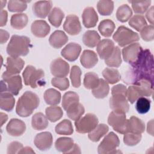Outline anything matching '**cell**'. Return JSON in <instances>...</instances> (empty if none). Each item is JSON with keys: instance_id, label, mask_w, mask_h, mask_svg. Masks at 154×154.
<instances>
[{"instance_id": "1", "label": "cell", "mask_w": 154, "mask_h": 154, "mask_svg": "<svg viewBox=\"0 0 154 154\" xmlns=\"http://www.w3.org/2000/svg\"><path fill=\"white\" fill-rule=\"evenodd\" d=\"M128 75L125 77L124 82L134 84L141 79H147L153 82V58L149 49L143 50L137 61L132 65Z\"/></svg>"}, {"instance_id": "2", "label": "cell", "mask_w": 154, "mask_h": 154, "mask_svg": "<svg viewBox=\"0 0 154 154\" xmlns=\"http://www.w3.org/2000/svg\"><path fill=\"white\" fill-rule=\"evenodd\" d=\"M39 103L40 99L38 96L32 91H26L19 98L16 112L20 117H28L38 106Z\"/></svg>"}, {"instance_id": "3", "label": "cell", "mask_w": 154, "mask_h": 154, "mask_svg": "<svg viewBox=\"0 0 154 154\" xmlns=\"http://www.w3.org/2000/svg\"><path fill=\"white\" fill-rule=\"evenodd\" d=\"M30 39L26 36L13 35L7 47V53L11 57L25 56L29 53Z\"/></svg>"}, {"instance_id": "4", "label": "cell", "mask_w": 154, "mask_h": 154, "mask_svg": "<svg viewBox=\"0 0 154 154\" xmlns=\"http://www.w3.org/2000/svg\"><path fill=\"white\" fill-rule=\"evenodd\" d=\"M1 81V92L8 91L13 95H17L22 88V78L19 75H10L5 71L2 73Z\"/></svg>"}, {"instance_id": "5", "label": "cell", "mask_w": 154, "mask_h": 154, "mask_svg": "<svg viewBox=\"0 0 154 154\" xmlns=\"http://www.w3.org/2000/svg\"><path fill=\"white\" fill-rule=\"evenodd\" d=\"M114 40L121 47L131 45L140 40V36L137 32L125 26H120L113 34Z\"/></svg>"}, {"instance_id": "6", "label": "cell", "mask_w": 154, "mask_h": 154, "mask_svg": "<svg viewBox=\"0 0 154 154\" xmlns=\"http://www.w3.org/2000/svg\"><path fill=\"white\" fill-rule=\"evenodd\" d=\"M24 84L32 88H35L45 76V72L42 69H37L31 65H28L22 73Z\"/></svg>"}, {"instance_id": "7", "label": "cell", "mask_w": 154, "mask_h": 154, "mask_svg": "<svg viewBox=\"0 0 154 154\" xmlns=\"http://www.w3.org/2000/svg\"><path fill=\"white\" fill-rule=\"evenodd\" d=\"M128 122L126 113L120 111L113 110L108 117V124L114 131L121 134L128 133Z\"/></svg>"}, {"instance_id": "8", "label": "cell", "mask_w": 154, "mask_h": 154, "mask_svg": "<svg viewBox=\"0 0 154 154\" xmlns=\"http://www.w3.org/2000/svg\"><path fill=\"white\" fill-rule=\"evenodd\" d=\"M120 145V140L117 135L113 132L108 134L99 144L97 152L99 154H110L121 153L116 151L117 147Z\"/></svg>"}, {"instance_id": "9", "label": "cell", "mask_w": 154, "mask_h": 154, "mask_svg": "<svg viewBox=\"0 0 154 154\" xmlns=\"http://www.w3.org/2000/svg\"><path fill=\"white\" fill-rule=\"evenodd\" d=\"M99 120L97 116L93 113H87L75 122L77 132L80 134L89 133L98 125Z\"/></svg>"}, {"instance_id": "10", "label": "cell", "mask_w": 154, "mask_h": 154, "mask_svg": "<svg viewBox=\"0 0 154 154\" xmlns=\"http://www.w3.org/2000/svg\"><path fill=\"white\" fill-rule=\"evenodd\" d=\"M143 49L138 43H134L122 49L124 61L131 65L134 64L140 57Z\"/></svg>"}, {"instance_id": "11", "label": "cell", "mask_w": 154, "mask_h": 154, "mask_svg": "<svg viewBox=\"0 0 154 154\" xmlns=\"http://www.w3.org/2000/svg\"><path fill=\"white\" fill-rule=\"evenodd\" d=\"M50 70L51 74L58 78L66 77L70 70L69 64L61 58L54 60L50 65Z\"/></svg>"}, {"instance_id": "12", "label": "cell", "mask_w": 154, "mask_h": 154, "mask_svg": "<svg viewBox=\"0 0 154 154\" xmlns=\"http://www.w3.org/2000/svg\"><path fill=\"white\" fill-rule=\"evenodd\" d=\"M64 30L69 34L76 35L82 30L81 25L78 17L75 14H69L63 24Z\"/></svg>"}, {"instance_id": "13", "label": "cell", "mask_w": 154, "mask_h": 154, "mask_svg": "<svg viewBox=\"0 0 154 154\" xmlns=\"http://www.w3.org/2000/svg\"><path fill=\"white\" fill-rule=\"evenodd\" d=\"M109 107L114 111L126 113L129 109V105L126 96L122 94H114L109 99Z\"/></svg>"}, {"instance_id": "14", "label": "cell", "mask_w": 154, "mask_h": 154, "mask_svg": "<svg viewBox=\"0 0 154 154\" xmlns=\"http://www.w3.org/2000/svg\"><path fill=\"white\" fill-rule=\"evenodd\" d=\"M35 147L42 151L49 150L52 145L53 137L49 132H43L37 134L34 140Z\"/></svg>"}, {"instance_id": "15", "label": "cell", "mask_w": 154, "mask_h": 154, "mask_svg": "<svg viewBox=\"0 0 154 154\" xmlns=\"http://www.w3.org/2000/svg\"><path fill=\"white\" fill-rule=\"evenodd\" d=\"M52 7L51 1H39L35 2L32 7V12L35 16L45 19L51 12Z\"/></svg>"}, {"instance_id": "16", "label": "cell", "mask_w": 154, "mask_h": 154, "mask_svg": "<svg viewBox=\"0 0 154 154\" xmlns=\"http://www.w3.org/2000/svg\"><path fill=\"white\" fill-rule=\"evenodd\" d=\"M25 61L20 57H8L5 64V72L10 75H17L23 69Z\"/></svg>"}, {"instance_id": "17", "label": "cell", "mask_w": 154, "mask_h": 154, "mask_svg": "<svg viewBox=\"0 0 154 154\" xmlns=\"http://www.w3.org/2000/svg\"><path fill=\"white\" fill-rule=\"evenodd\" d=\"M81 51V46L76 43L67 44L61 51V56L69 61H75Z\"/></svg>"}, {"instance_id": "18", "label": "cell", "mask_w": 154, "mask_h": 154, "mask_svg": "<svg viewBox=\"0 0 154 154\" xmlns=\"http://www.w3.org/2000/svg\"><path fill=\"white\" fill-rule=\"evenodd\" d=\"M26 130L25 123L21 120L11 119L6 126L7 133L13 137L22 135Z\"/></svg>"}, {"instance_id": "19", "label": "cell", "mask_w": 154, "mask_h": 154, "mask_svg": "<svg viewBox=\"0 0 154 154\" xmlns=\"http://www.w3.org/2000/svg\"><path fill=\"white\" fill-rule=\"evenodd\" d=\"M114 43L109 39H103L97 45V52L102 60H106L112 53L114 49Z\"/></svg>"}, {"instance_id": "20", "label": "cell", "mask_w": 154, "mask_h": 154, "mask_svg": "<svg viewBox=\"0 0 154 154\" xmlns=\"http://www.w3.org/2000/svg\"><path fill=\"white\" fill-rule=\"evenodd\" d=\"M31 30L32 34L35 37L43 38L49 33L51 28L45 20H37L32 23Z\"/></svg>"}, {"instance_id": "21", "label": "cell", "mask_w": 154, "mask_h": 154, "mask_svg": "<svg viewBox=\"0 0 154 154\" xmlns=\"http://www.w3.org/2000/svg\"><path fill=\"white\" fill-rule=\"evenodd\" d=\"M82 23L87 28H93L98 22V16L94 8L91 7H86L82 14Z\"/></svg>"}, {"instance_id": "22", "label": "cell", "mask_w": 154, "mask_h": 154, "mask_svg": "<svg viewBox=\"0 0 154 154\" xmlns=\"http://www.w3.org/2000/svg\"><path fill=\"white\" fill-rule=\"evenodd\" d=\"M80 62L81 65L86 69L93 68L98 62V57L94 51L85 50L83 51L81 57Z\"/></svg>"}, {"instance_id": "23", "label": "cell", "mask_w": 154, "mask_h": 154, "mask_svg": "<svg viewBox=\"0 0 154 154\" xmlns=\"http://www.w3.org/2000/svg\"><path fill=\"white\" fill-rule=\"evenodd\" d=\"M67 35L61 30L55 31L49 37V42L50 45L55 49L63 47L68 42Z\"/></svg>"}, {"instance_id": "24", "label": "cell", "mask_w": 154, "mask_h": 154, "mask_svg": "<svg viewBox=\"0 0 154 154\" xmlns=\"http://www.w3.org/2000/svg\"><path fill=\"white\" fill-rule=\"evenodd\" d=\"M11 93L8 91L1 92L0 108L6 111H11L15 104V99Z\"/></svg>"}, {"instance_id": "25", "label": "cell", "mask_w": 154, "mask_h": 154, "mask_svg": "<svg viewBox=\"0 0 154 154\" xmlns=\"http://www.w3.org/2000/svg\"><path fill=\"white\" fill-rule=\"evenodd\" d=\"M145 131L144 122L135 116H132L128 122V132L142 134Z\"/></svg>"}, {"instance_id": "26", "label": "cell", "mask_w": 154, "mask_h": 154, "mask_svg": "<svg viewBox=\"0 0 154 154\" xmlns=\"http://www.w3.org/2000/svg\"><path fill=\"white\" fill-rule=\"evenodd\" d=\"M100 41V37L97 31L88 30L82 36L83 43L89 48L96 47Z\"/></svg>"}, {"instance_id": "27", "label": "cell", "mask_w": 154, "mask_h": 154, "mask_svg": "<svg viewBox=\"0 0 154 154\" xmlns=\"http://www.w3.org/2000/svg\"><path fill=\"white\" fill-rule=\"evenodd\" d=\"M74 142L72 138L69 137H60L55 143L56 149L64 153H69L74 145Z\"/></svg>"}, {"instance_id": "28", "label": "cell", "mask_w": 154, "mask_h": 154, "mask_svg": "<svg viewBox=\"0 0 154 154\" xmlns=\"http://www.w3.org/2000/svg\"><path fill=\"white\" fill-rule=\"evenodd\" d=\"M46 116L42 112H37L34 114L31 119V125L34 129L42 131L48 126V120Z\"/></svg>"}, {"instance_id": "29", "label": "cell", "mask_w": 154, "mask_h": 154, "mask_svg": "<svg viewBox=\"0 0 154 154\" xmlns=\"http://www.w3.org/2000/svg\"><path fill=\"white\" fill-rule=\"evenodd\" d=\"M140 91L141 97H149L153 93V82L147 79H141L134 84Z\"/></svg>"}, {"instance_id": "30", "label": "cell", "mask_w": 154, "mask_h": 154, "mask_svg": "<svg viewBox=\"0 0 154 154\" xmlns=\"http://www.w3.org/2000/svg\"><path fill=\"white\" fill-rule=\"evenodd\" d=\"M109 91L108 83L103 79H99L98 85L92 90L93 95L97 99H103L106 97Z\"/></svg>"}, {"instance_id": "31", "label": "cell", "mask_w": 154, "mask_h": 154, "mask_svg": "<svg viewBox=\"0 0 154 154\" xmlns=\"http://www.w3.org/2000/svg\"><path fill=\"white\" fill-rule=\"evenodd\" d=\"M28 22V16L25 13H17L11 17V26L16 29H22L25 28Z\"/></svg>"}, {"instance_id": "32", "label": "cell", "mask_w": 154, "mask_h": 154, "mask_svg": "<svg viewBox=\"0 0 154 154\" xmlns=\"http://www.w3.org/2000/svg\"><path fill=\"white\" fill-rule=\"evenodd\" d=\"M109 131L108 126L103 123L99 124L96 127L88 133L89 139L93 142L99 141L100 138L103 137Z\"/></svg>"}, {"instance_id": "33", "label": "cell", "mask_w": 154, "mask_h": 154, "mask_svg": "<svg viewBox=\"0 0 154 154\" xmlns=\"http://www.w3.org/2000/svg\"><path fill=\"white\" fill-rule=\"evenodd\" d=\"M44 100L48 105H56L61 101V93L54 88H49L46 90L43 95Z\"/></svg>"}, {"instance_id": "34", "label": "cell", "mask_w": 154, "mask_h": 154, "mask_svg": "<svg viewBox=\"0 0 154 154\" xmlns=\"http://www.w3.org/2000/svg\"><path fill=\"white\" fill-rule=\"evenodd\" d=\"M115 28L116 25L112 20L104 19L100 22L98 26V30L103 37H109L113 33Z\"/></svg>"}, {"instance_id": "35", "label": "cell", "mask_w": 154, "mask_h": 154, "mask_svg": "<svg viewBox=\"0 0 154 154\" xmlns=\"http://www.w3.org/2000/svg\"><path fill=\"white\" fill-rule=\"evenodd\" d=\"M64 17V12L60 8L54 7L48 15V20L52 26L58 28L61 25Z\"/></svg>"}, {"instance_id": "36", "label": "cell", "mask_w": 154, "mask_h": 154, "mask_svg": "<svg viewBox=\"0 0 154 154\" xmlns=\"http://www.w3.org/2000/svg\"><path fill=\"white\" fill-rule=\"evenodd\" d=\"M84 112V107L79 102L72 105L66 109V114L69 118L75 121L80 119Z\"/></svg>"}, {"instance_id": "37", "label": "cell", "mask_w": 154, "mask_h": 154, "mask_svg": "<svg viewBox=\"0 0 154 154\" xmlns=\"http://www.w3.org/2000/svg\"><path fill=\"white\" fill-rule=\"evenodd\" d=\"M102 75L105 81L111 84H116L121 79V75L119 70L114 68L106 67L102 71Z\"/></svg>"}, {"instance_id": "38", "label": "cell", "mask_w": 154, "mask_h": 154, "mask_svg": "<svg viewBox=\"0 0 154 154\" xmlns=\"http://www.w3.org/2000/svg\"><path fill=\"white\" fill-rule=\"evenodd\" d=\"M105 64L110 67H119L122 63L121 51L119 46H115L111 55L105 60Z\"/></svg>"}, {"instance_id": "39", "label": "cell", "mask_w": 154, "mask_h": 154, "mask_svg": "<svg viewBox=\"0 0 154 154\" xmlns=\"http://www.w3.org/2000/svg\"><path fill=\"white\" fill-rule=\"evenodd\" d=\"M45 113L46 117L51 122H55L59 120L63 115V111L61 108L55 105L47 107Z\"/></svg>"}, {"instance_id": "40", "label": "cell", "mask_w": 154, "mask_h": 154, "mask_svg": "<svg viewBox=\"0 0 154 154\" xmlns=\"http://www.w3.org/2000/svg\"><path fill=\"white\" fill-rule=\"evenodd\" d=\"M55 131L59 135H69L73 134V128L71 122L69 120L64 119L56 125Z\"/></svg>"}, {"instance_id": "41", "label": "cell", "mask_w": 154, "mask_h": 154, "mask_svg": "<svg viewBox=\"0 0 154 154\" xmlns=\"http://www.w3.org/2000/svg\"><path fill=\"white\" fill-rule=\"evenodd\" d=\"M132 15V11L127 4L120 5L116 11V18L121 22H126L131 19Z\"/></svg>"}, {"instance_id": "42", "label": "cell", "mask_w": 154, "mask_h": 154, "mask_svg": "<svg viewBox=\"0 0 154 154\" xmlns=\"http://www.w3.org/2000/svg\"><path fill=\"white\" fill-rule=\"evenodd\" d=\"M79 101V96L74 91H69L66 92L63 96L62 106L64 110L72 106V105L78 103Z\"/></svg>"}, {"instance_id": "43", "label": "cell", "mask_w": 154, "mask_h": 154, "mask_svg": "<svg viewBox=\"0 0 154 154\" xmlns=\"http://www.w3.org/2000/svg\"><path fill=\"white\" fill-rule=\"evenodd\" d=\"M97 9L102 16L110 15L114 10V2L112 1H99L97 4Z\"/></svg>"}, {"instance_id": "44", "label": "cell", "mask_w": 154, "mask_h": 154, "mask_svg": "<svg viewBox=\"0 0 154 154\" xmlns=\"http://www.w3.org/2000/svg\"><path fill=\"white\" fill-rule=\"evenodd\" d=\"M99 78L94 72H88L85 74L84 78V85L87 89L93 90L99 84Z\"/></svg>"}, {"instance_id": "45", "label": "cell", "mask_w": 154, "mask_h": 154, "mask_svg": "<svg viewBox=\"0 0 154 154\" xmlns=\"http://www.w3.org/2000/svg\"><path fill=\"white\" fill-rule=\"evenodd\" d=\"M129 25L137 31H140L147 25V22L143 15H134L129 20Z\"/></svg>"}, {"instance_id": "46", "label": "cell", "mask_w": 154, "mask_h": 154, "mask_svg": "<svg viewBox=\"0 0 154 154\" xmlns=\"http://www.w3.org/2000/svg\"><path fill=\"white\" fill-rule=\"evenodd\" d=\"M132 4V8L135 13L143 14L149 8L151 4L150 0L129 1Z\"/></svg>"}, {"instance_id": "47", "label": "cell", "mask_w": 154, "mask_h": 154, "mask_svg": "<svg viewBox=\"0 0 154 154\" xmlns=\"http://www.w3.org/2000/svg\"><path fill=\"white\" fill-rule=\"evenodd\" d=\"M135 109L139 114L147 113L150 109V100L145 97H140L136 101Z\"/></svg>"}, {"instance_id": "48", "label": "cell", "mask_w": 154, "mask_h": 154, "mask_svg": "<svg viewBox=\"0 0 154 154\" xmlns=\"http://www.w3.org/2000/svg\"><path fill=\"white\" fill-rule=\"evenodd\" d=\"M82 72L81 70L78 66H73L70 70V78L72 85L75 88H78L81 85V76Z\"/></svg>"}, {"instance_id": "49", "label": "cell", "mask_w": 154, "mask_h": 154, "mask_svg": "<svg viewBox=\"0 0 154 154\" xmlns=\"http://www.w3.org/2000/svg\"><path fill=\"white\" fill-rule=\"evenodd\" d=\"M141 137V134L128 132L124 134L123 142L126 146H134L140 143Z\"/></svg>"}, {"instance_id": "50", "label": "cell", "mask_w": 154, "mask_h": 154, "mask_svg": "<svg viewBox=\"0 0 154 154\" xmlns=\"http://www.w3.org/2000/svg\"><path fill=\"white\" fill-rule=\"evenodd\" d=\"M27 2L21 1H9L8 9L11 12H22L27 8Z\"/></svg>"}, {"instance_id": "51", "label": "cell", "mask_w": 154, "mask_h": 154, "mask_svg": "<svg viewBox=\"0 0 154 154\" xmlns=\"http://www.w3.org/2000/svg\"><path fill=\"white\" fill-rule=\"evenodd\" d=\"M51 84L58 88L59 90L61 91H64L66 90L69 87V79L66 78H58V77H55L51 79Z\"/></svg>"}, {"instance_id": "52", "label": "cell", "mask_w": 154, "mask_h": 154, "mask_svg": "<svg viewBox=\"0 0 154 154\" xmlns=\"http://www.w3.org/2000/svg\"><path fill=\"white\" fill-rule=\"evenodd\" d=\"M141 38L146 42L152 41L154 38V26L153 25H146L140 31Z\"/></svg>"}, {"instance_id": "53", "label": "cell", "mask_w": 154, "mask_h": 154, "mask_svg": "<svg viewBox=\"0 0 154 154\" xmlns=\"http://www.w3.org/2000/svg\"><path fill=\"white\" fill-rule=\"evenodd\" d=\"M126 97L128 98V100L131 103H134L138 98L141 97V96L137 87L135 85H133L129 86L127 89Z\"/></svg>"}, {"instance_id": "54", "label": "cell", "mask_w": 154, "mask_h": 154, "mask_svg": "<svg viewBox=\"0 0 154 154\" xmlns=\"http://www.w3.org/2000/svg\"><path fill=\"white\" fill-rule=\"evenodd\" d=\"M23 144L18 141H13L7 147V153L14 154L19 153V151L23 148Z\"/></svg>"}, {"instance_id": "55", "label": "cell", "mask_w": 154, "mask_h": 154, "mask_svg": "<svg viewBox=\"0 0 154 154\" xmlns=\"http://www.w3.org/2000/svg\"><path fill=\"white\" fill-rule=\"evenodd\" d=\"M112 95L122 94L127 96V88L123 84H117L113 86L111 88Z\"/></svg>"}, {"instance_id": "56", "label": "cell", "mask_w": 154, "mask_h": 154, "mask_svg": "<svg viewBox=\"0 0 154 154\" xmlns=\"http://www.w3.org/2000/svg\"><path fill=\"white\" fill-rule=\"evenodd\" d=\"M7 16H8V13L6 10H1V22H0L1 27H2L6 25L7 22Z\"/></svg>"}, {"instance_id": "57", "label": "cell", "mask_w": 154, "mask_h": 154, "mask_svg": "<svg viewBox=\"0 0 154 154\" xmlns=\"http://www.w3.org/2000/svg\"><path fill=\"white\" fill-rule=\"evenodd\" d=\"M153 6H152L149 10H147V11L146 14V16L148 21L152 25H153Z\"/></svg>"}, {"instance_id": "58", "label": "cell", "mask_w": 154, "mask_h": 154, "mask_svg": "<svg viewBox=\"0 0 154 154\" xmlns=\"http://www.w3.org/2000/svg\"><path fill=\"white\" fill-rule=\"evenodd\" d=\"M0 35H1V44L5 43L9 38V33L2 29H0Z\"/></svg>"}, {"instance_id": "59", "label": "cell", "mask_w": 154, "mask_h": 154, "mask_svg": "<svg viewBox=\"0 0 154 154\" xmlns=\"http://www.w3.org/2000/svg\"><path fill=\"white\" fill-rule=\"evenodd\" d=\"M147 132L152 136L153 135V120H151L147 123Z\"/></svg>"}, {"instance_id": "60", "label": "cell", "mask_w": 154, "mask_h": 154, "mask_svg": "<svg viewBox=\"0 0 154 154\" xmlns=\"http://www.w3.org/2000/svg\"><path fill=\"white\" fill-rule=\"evenodd\" d=\"M19 153H35V152L30 147H23L19 152Z\"/></svg>"}, {"instance_id": "61", "label": "cell", "mask_w": 154, "mask_h": 154, "mask_svg": "<svg viewBox=\"0 0 154 154\" xmlns=\"http://www.w3.org/2000/svg\"><path fill=\"white\" fill-rule=\"evenodd\" d=\"M69 153H81V150L79 146L77 144H74L73 147L70 151Z\"/></svg>"}, {"instance_id": "62", "label": "cell", "mask_w": 154, "mask_h": 154, "mask_svg": "<svg viewBox=\"0 0 154 154\" xmlns=\"http://www.w3.org/2000/svg\"><path fill=\"white\" fill-rule=\"evenodd\" d=\"M8 119V116L7 114L3 112H1V126H2L4 123L7 122Z\"/></svg>"}, {"instance_id": "63", "label": "cell", "mask_w": 154, "mask_h": 154, "mask_svg": "<svg viewBox=\"0 0 154 154\" xmlns=\"http://www.w3.org/2000/svg\"><path fill=\"white\" fill-rule=\"evenodd\" d=\"M0 2H1V10H2V8L5 5V4L7 2L6 1H0Z\"/></svg>"}]
</instances>
